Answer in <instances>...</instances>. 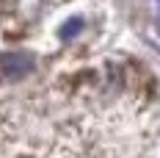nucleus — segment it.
I'll return each mask as SVG.
<instances>
[{
  "label": "nucleus",
  "mask_w": 160,
  "mask_h": 158,
  "mask_svg": "<svg viewBox=\"0 0 160 158\" xmlns=\"http://www.w3.org/2000/svg\"><path fill=\"white\" fill-rule=\"evenodd\" d=\"M33 67H36V61H33L31 53H22V50H11V53H0V75L3 78H25L28 72H33Z\"/></svg>",
  "instance_id": "obj_1"
},
{
  "label": "nucleus",
  "mask_w": 160,
  "mask_h": 158,
  "mask_svg": "<svg viewBox=\"0 0 160 158\" xmlns=\"http://www.w3.org/2000/svg\"><path fill=\"white\" fill-rule=\"evenodd\" d=\"M80 28H83V19H80V17L69 19V22H66L64 28H61V39H72V36H75V33H78Z\"/></svg>",
  "instance_id": "obj_2"
},
{
  "label": "nucleus",
  "mask_w": 160,
  "mask_h": 158,
  "mask_svg": "<svg viewBox=\"0 0 160 158\" xmlns=\"http://www.w3.org/2000/svg\"><path fill=\"white\" fill-rule=\"evenodd\" d=\"M158 31H160V14H158Z\"/></svg>",
  "instance_id": "obj_3"
}]
</instances>
